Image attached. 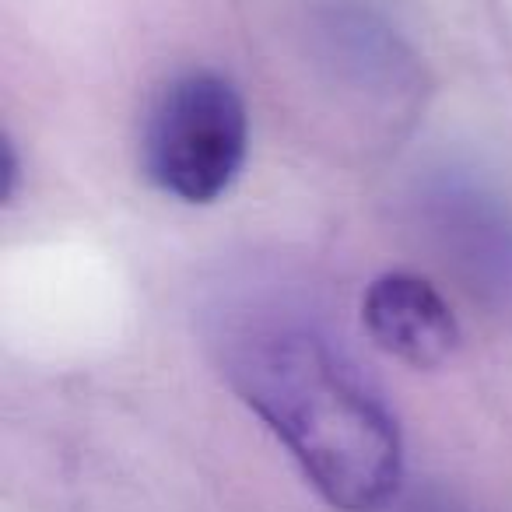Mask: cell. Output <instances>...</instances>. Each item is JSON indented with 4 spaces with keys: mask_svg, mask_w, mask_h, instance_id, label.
I'll list each match as a JSON object with an SVG mask.
<instances>
[{
    "mask_svg": "<svg viewBox=\"0 0 512 512\" xmlns=\"http://www.w3.org/2000/svg\"><path fill=\"white\" fill-rule=\"evenodd\" d=\"M418 211L467 288L512 306V207L502 193L463 169H439L421 186Z\"/></svg>",
    "mask_w": 512,
    "mask_h": 512,
    "instance_id": "cell-3",
    "label": "cell"
},
{
    "mask_svg": "<svg viewBox=\"0 0 512 512\" xmlns=\"http://www.w3.org/2000/svg\"><path fill=\"white\" fill-rule=\"evenodd\" d=\"M404 512H463V509H456V505L442 502V498H421V502L407 505Z\"/></svg>",
    "mask_w": 512,
    "mask_h": 512,
    "instance_id": "cell-6",
    "label": "cell"
},
{
    "mask_svg": "<svg viewBox=\"0 0 512 512\" xmlns=\"http://www.w3.org/2000/svg\"><path fill=\"white\" fill-rule=\"evenodd\" d=\"M239 397L288 446L334 509H383L400 488L404 449L390 407L316 330L264 323L228 348Z\"/></svg>",
    "mask_w": 512,
    "mask_h": 512,
    "instance_id": "cell-1",
    "label": "cell"
},
{
    "mask_svg": "<svg viewBox=\"0 0 512 512\" xmlns=\"http://www.w3.org/2000/svg\"><path fill=\"white\" fill-rule=\"evenodd\" d=\"M362 320L386 355L414 369L442 365L460 341V327L442 295L414 274H386L372 281L362 302Z\"/></svg>",
    "mask_w": 512,
    "mask_h": 512,
    "instance_id": "cell-4",
    "label": "cell"
},
{
    "mask_svg": "<svg viewBox=\"0 0 512 512\" xmlns=\"http://www.w3.org/2000/svg\"><path fill=\"white\" fill-rule=\"evenodd\" d=\"M246 106L232 81L211 71L179 74L162 88L144 123L141 162L162 193L211 204L246 162Z\"/></svg>",
    "mask_w": 512,
    "mask_h": 512,
    "instance_id": "cell-2",
    "label": "cell"
},
{
    "mask_svg": "<svg viewBox=\"0 0 512 512\" xmlns=\"http://www.w3.org/2000/svg\"><path fill=\"white\" fill-rule=\"evenodd\" d=\"M320 32L327 39V50L337 57V67L355 85H369L372 92L390 95L411 81L414 71L397 36L351 0H334L323 11Z\"/></svg>",
    "mask_w": 512,
    "mask_h": 512,
    "instance_id": "cell-5",
    "label": "cell"
}]
</instances>
